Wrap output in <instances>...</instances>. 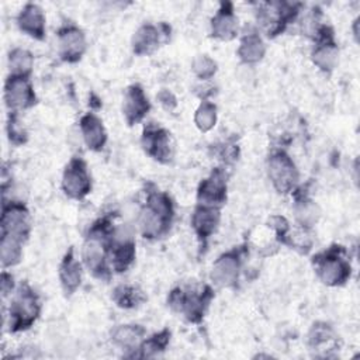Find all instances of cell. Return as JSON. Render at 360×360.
I'll list each match as a JSON object with an SVG mask.
<instances>
[{
	"label": "cell",
	"instance_id": "obj_26",
	"mask_svg": "<svg viewBox=\"0 0 360 360\" xmlns=\"http://www.w3.org/2000/svg\"><path fill=\"white\" fill-rule=\"evenodd\" d=\"M338 336L333 328L326 322H315L312 323L308 332V346L311 350L326 352L336 347Z\"/></svg>",
	"mask_w": 360,
	"mask_h": 360
},
{
	"label": "cell",
	"instance_id": "obj_11",
	"mask_svg": "<svg viewBox=\"0 0 360 360\" xmlns=\"http://www.w3.org/2000/svg\"><path fill=\"white\" fill-rule=\"evenodd\" d=\"M3 98L8 112L20 114L37 104V94L30 77L8 75L4 80Z\"/></svg>",
	"mask_w": 360,
	"mask_h": 360
},
{
	"label": "cell",
	"instance_id": "obj_20",
	"mask_svg": "<svg viewBox=\"0 0 360 360\" xmlns=\"http://www.w3.org/2000/svg\"><path fill=\"white\" fill-rule=\"evenodd\" d=\"M239 35V20L231 1L219 3L211 18V37L218 41H232Z\"/></svg>",
	"mask_w": 360,
	"mask_h": 360
},
{
	"label": "cell",
	"instance_id": "obj_10",
	"mask_svg": "<svg viewBox=\"0 0 360 360\" xmlns=\"http://www.w3.org/2000/svg\"><path fill=\"white\" fill-rule=\"evenodd\" d=\"M63 193L72 200H83L91 191V176L87 163L80 156L72 158L63 169L62 181Z\"/></svg>",
	"mask_w": 360,
	"mask_h": 360
},
{
	"label": "cell",
	"instance_id": "obj_28",
	"mask_svg": "<svg viewBox=\"0 0 360 360\" xmlns=\"http://www.w3.org/2000/svg\"><path fill=\"white\" fill-rule=\"evenodd\" d=\"M8 75L20 76V77H31L34 69V55L25 49L15 46L10 49L7 56Z\"/></svg>",
	"mask_w": 360,
	"mask_h": 360
},
{
	"label": "cell",
	"instance_id": "obj_15",
	"mask_svg": "<svg viewBox=\"0 0 360 360\" xmlns=\"http://www.w3.org/2000/svg\"><path fill=\"white\" fill-rule=\"evenodd\" d=\"M56 38L58 55L62 62L76 63L83 58L87 49V39L80 27L75 24H65L58 30Z\"/></svg>",
	"mask_w": 360,
	"mask_h": 360
},
{
	"label": "cell",
	"instance_id": "obj_21",
	"mask_svg": "<svg viewBox=\"0 0 360 360\" xmlns=\"http://www.w3.org/2000/svg\"><path fill=\"white\" fill-rule=\"evenodd\" d=\"M17 27L21 32L32 39L44 41L46 35L45 13L37 3H25L15 18Z\"/></svg>",
	"mask_w": 360,
	"mask_h": 360
},
{
	"label": "cell",
	"instance_id": "obj_3",
	"mask_svg": "<svg viewBox=\"0 0 360 360\" xmlns=\"http://www.w3.org/2000/svg\"><path fill=\"white\" fill-rule=\"evenodd\" d=\"M41 301L37 291L27 283H20L10 297L7 326L10 333L28 330L39 318Z\"/></svg>",
	"mask_w": 360,
	"mask_h": 360
},
{
	"label": "cell",
	"instance_id": "obj_23",
	"mask_svg": "<svg viewBox=\"0 0 360 360\" xmlns=\"http://www.w3.org/2000/svg\"><path fill=\"white\" fill-rule=\"evenodd\" d=\"M80 134L84 145L93 150L100 152L107 143V131L101 118L96 112H86L79 121Z\"/></svg>",
	"mask_w": 360,
	"mask_h": 360
},
{
	"label": "cell",
	"instance_id": "obj_29",
	"mask_svg": "<svg viewBox=\"0 0 360 360\" xmlns=\"http://www.w3.org/2000/svg\"><path fill=\"white\" fill-rule=\"evenodd\" d=\"M111 300L122 309H132L142 305L146 301V295L136 285L120 284L114 288Z\"/></svg>",
	"mask_w": 360,
	"mask_h": 360
},
{
	"label": "cell",
	"instance_id": "obj_17",
	"mask_svg": "<svg viewBox=\"0 0 360 360\" xmlns=\"http://www.w3.org/2000/svg\"><path fill=\"white\" fill-rule=\"evenodd\" d=\"M170 37V27L165 22L155 25L152 22L142 24L134 34L131 46L132 52L138 56H148L153 53L159 45Z\"/></svg>",
	"mask_w": 360,
	"mask_h": 360
},
{
	"label": "cell",
	"instance_id": "obj_19",
	"mask_svg": "<svg viewBox=\"0 0 360 360\" xmlns=\"http://www.w3.org/2000/svg\"><path fill=\"white\" fill-rule=\"evenodd\" d=\"M150 108V101L141 84L134 83L125 89L122 98V115L129 127L139 124L149 114Z\"/></svg>",
	"mask_w": 360,
	"mask_h": 360
},
{
	"label": "cell",
	"instance_id": "obj_34",
	"mask_svg": "<svg viewBox=\"0 0 360 360\" xmlns=\"http://www.w3.org/2000/svg\"><path fill=\"white\" fill-rule=\"evenodd\" d=\"M15 281H14V276L7 271V269H3L1 276H0V290H1V298L6 300L7 297H11V294L15 290Z\"/></svg>",
	"mask_w": 360,
	"mask_h": 360
},
{
	"label": "cell",
	"instance_id": "obj_9",
	"mask_svg": "<svg viewBox=\"0 0 360 360\" xmlns=\"http://www.w3.org/2000/svg\"><path fill=\"white\" fill-rule=\"evenodd\" d=\"M136 243L132 231L127 225L115 226L111 236L108 260L111 270L115 273L127 271L135 262Z\"/></svg>",
	"mask_w": 360,
	"mask_h": 360
},
{
	"label": "cell",
	"instance_id": "obj_16",
	"mask_svg": "<svg viewBox=\"0 0 360 360\" xmlns=\"http://www.w3.org/2000/svg\"><path fill=\"white\" fill-rule=\"evenodd\" d=\"M228 174L224 167H215L208 177L202 179L197 188V202L214 207H222L226 201Z\"/></svg>",
	"mask_w": 360,
	"mask_h": 360
},
{
	"label": "cell",
	"instance_id": "obj_12",
	"mask_svg": "<svg viewBox=\"0 0 360 360\" xmlns=\"http://www.w3.org/2000/svg\"><path fill=\"white\" fill-rule=\"evenodd\" d=\"M315 46L311 52L312 63L322 72H332L339 62V46L332 27L322 24L314 30Z\"/></svg>",
	"mask_w": 360,
	"mask_h": 360
},
{
	"label": "cell",
	"instance_id": "obj_4",
	"mask_svg": "<svg viewBox=\"0 0 360 360\" xmlns=\"http://www.w3.org/2000/svg\"><path fill=\"white\" fill-rule=\"evenodd\" d=\"M312 264L318 278L329 287L345 284L352 274V266L346 257V250L340 245H333L315 255Z\"/></svg>",
	"mask_w": 360,
	"mask_h": 360
},
{
	"label": "cell",
	"instance_id": "obj_27",
	"mask_svg": "<svg viewBox=\"0 0 360 360\" xmlns=\"http://www.w3.org/2000/svg\"><path fill=\"white\" fill-rule=\"evenodd\" d=\"M172 332L169 329H162L160 332L153 333L149 338H145L139 347L131 353L128 357H139V359H149V357H156L160 353L166 350V347L170 343Z\"/></svg>",
	"mask_w": 360,
	"mask_h": 360
},
{
	"label": "cell",
	"instance_id": "obj_18",
	"mask_svg": "<svg viewBox=\"0 0 360 360\" xmlns=\"http://www.w3.org/2000/svg\"><path fill=\"white\" fill-rule=\"evenodd\" d=\"M221 221V208L198 204L191 215V228L198 239L200 249H205L210 238L217 232Z\"/></svg>",
	"mask_w": 360,
	"mask_h": 360
},
{
	"label": "cell",
	"instance_id": "obj_24",
	"mask_svg": "<svg viewBox=\"0 0 360 360\" xmlns=\"http://www.w3.org/2000/svg\"><path fill=\"white\" fill-rule=\"evenodd\" d=\"M110 336L111 342L122 350H127V356H129L139 347L142 340L146 338V330L142 325L138 323H122L114 326Z\"/></svg>",
	"mask_w": 360,
	"mask_h": 360
},
{
	"label": "cell",
	"instance_id": "obj_14",
	"mask_svg": "<svg viewBox=\"0 0 360 360\" xmlns=\"http://www.w3.org/2000/svg\"><path fill=\"white\" fill-rule=\"evenodd\" d=\"M141 146L148 156L159 163H169L173 159L174 146L170 132L156 124H149L143 128Z\"/></svg>",
	"mask_w": 360,
	"mask_h": 360
},
{
	"label": "cell",
	"instance_id": "obj_2",
	"mask_svg": "<svg viewBox=\"0 0 360 360\" xmlns=\"http://www.w3.org/2000/svg\"><path fill=\"white\" fill-rule=\"evenodd\" d=\"M174 219V202L172 197L156 187L146 190L145 204L138 215V228L148 240L160 239L169 233Z\"/></svg>",
	"mask_w": 360,
	"mask_h": 360
},
{
	"label": "cell",
	"instance_id": "obj_6",
	"mask_svg": "<svg viewBox=\"0 0 360 360\" xmlns=\"http://www.w3.org/2000/svg\"><path fill=\"white\" fill-rule=\"evenodd\" d=\"M267 176L278 194L292 193L300 180V172L292 158L281 148L270 152L267 158Z\"/></svg>",
	"mask_w": 360,
	"mask_h": 360
},
{
	"label": "cell",
	"instance_id": "obj_1",
	"mask_svg": "<svg viewBox=\"0 0 360 360\" xmlns=\"http://www.w3.org/2000/svg\"><path fill=\"white\" fill-rule=\"evenodd\" d=\"M114 215L107 214L97 218L89 228L82 249V263L93 277L107 281L112 270L108 260V249L114 233Z\"/></svg>",
	"mask_w": 360,
	"mask_h": 360
},
{
	"label": "cell",
	"instance_id": "obj_32",
	"mask_svg": "<svg viewBox=\"0 0 360 360\" xmlns=\"http://www.w3.org/2000/svg\"><path fill=\"white\" fill-rule=\"evenodd\" d=\"M6 131H7V138H8L10 143H13L15 146L24 145L28 139V134L20 121V114H15V112L7 114Z\"/></svg>",
	"mask_w": 360,
	"mask_h": 360
},
{
	"label": "cell",
	"instance_id": "obj_36",
	"mask_svg": "<svg viewBox=\"0 0 360 360\" xmlns=\"http://www.w3.org/2000/svg\"><path fill=\"white\" fill-rule=\"evenodd\" d=\"M357 22H359V18H356V20H354V27L357 25ZM353 35L356 37V41H357V38H359V35H357V28H354V34H353Z\"/></svg>",
	"mask_w": 360,
	"mask_h": 360
},
{
	"label": "cell",
	"instance_id": "obj_22",
	"mask_svg": "<svg viewBox=\"0 0 360 360\" xmlns=\"http://www.w3.org/2000/svg\"><path fill=\"white\" fill-rule=\"evenodd\" d=\"M58 276L65 295L70 297L80 287L83 278V263L76 259L73 248H69L63 255L58 267Z\"/></svg>",
	"mask_w": 360,
	"mask_h": 360
},
{
	"label": "cell",
	"instance_id": "obj_25",
	"mask_svg": "<svg viewBox=\"0 0 360 360\" xmlns=\"http://www.w3.org/2000/svg\"><path fill=\"white\" fill-rule=\"evenodd\" d=\"M239 60L245 65L259 63L266 55V44L256 30L243 32L236 51Z\"/></svg>",
	"mask_w": 360,
	"mask_h": 360
},
{
	"label": "cell",
	"instance_id": "obj_7",
	"mask_svg": "<svg viewBox=\"0 0 360 360\" xmlns=\"http://www.w3.org/2000/svg\"><path fill=\"white\" fill-rule=\"evenodd\" d=\"M298 3H260L257 4V24L266 31L267 37L280 35L300 13Z\"/></svg>",
	"mask_w": 360,
	"mask_h": 360
},
{
	"label": "cell",
	"instance_id": "obj_5",
	"mask_svg": "<svg viewBox=\"0 0 360 360\" xmlns=\"http://www.w3.org/2000/svg\"><path fill=\"white\" fill-rule=\"evenodd\" d=\"M214 298V291L210 285H204L198 291H186L181 287L173 288L167 295L169 307L181 314L188 322L200 323Z\"/></svg>",
	"mask_w": 360,
	"mask_h": 360
},
{
	"label": "cell",
	"instance_id": "obj_13",
	"mask_svg": "<svg viewBox=\"0 0 360 360\" xmlns=\"http://www.w3.org/2000/svg\"><path fill=\"white\" fill-rule=\"evenodd\" d=\"M246 248H232L219 255L211 269V280L218 287H235L243 263V253Z\"/></svg>",
	"mask_w": 360,
	"mask_h": 360
},
{
	"label": "cell",
	"instance_id": "obj_8",
	"mask_svg": "<svg viewBox=\"0 0 360 360\" xmlns=\"http://www.w3.org/2000/svg\"><path fill=\"white\" fill-rule=\"evenodd\" d=\"M0 226L3 235L14 236L25 243L31 233V215L27 205L20 200L3 198Z\"/></svg>",
	"mask_w": 360,
	"mask_h": 360
},
{
	"label": "cell",
	"instance_id": "obj_30",
	"mask_svg": "<svg viewBox=\"0 0 360 360\" xmlns=\"http://www.w3.org/2000/svg\"><path fill=\"white\" fill-rule=\"evenodd\" d=\"M0 259L3 269H11L17 266L22 259V246L24 242L10 236L0 233Z\"/></svg>",
	"mask_w": 360,
	"mask_h": 360
},
{
	"label": "cell",
	"instance_id": "obj_35",
	"mask_svg": "<svg viewBox=\"0 0 360 360\" xmlns=\"http://www.w3.org/2000/svg\"><path fill=\"white\" fill-rule=\"evenodd\" d=\"M156 98L159 101V104L167 110V111H172L177 107V98L176 96L170 91V90H166V89H162L158 94H156Z\"/></svg>",
	"mask_w": 360,
	"mask_h": 360
},
{
	"label": "cell",
	"instance_id": "obj_31",
	"mask_svg": "<svg viewBox=\"0 0 360 360\" xmlns=\"http://www.w3.org/2000/svg\"><path fill=\"white\" fill-rule=\"evenodd\" d=\"M217 105L211 103L210 100H202L195 112H194V124L201 132H208L211 131L218 120V112H217Z\"/></svg>",
	"mask_w": 360,
	"mask_h": 360
},
{
	"label": "cell",
	"instance_id": "obj_33",
	"mask_svg": "<svg viewBox=\"0 0 360 360\" xmlns=\"http://www.w3.org/2000/svg\"><path fill=\"white\" fill-rule=\"evenodd\" d=\"M191 70L200 80H210L215 76L218 65L208 55H197L191 62Z\"/></svg>",
	"mask_w": 360,
	"mask_h": 360
}]
</instances>
